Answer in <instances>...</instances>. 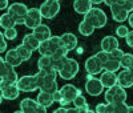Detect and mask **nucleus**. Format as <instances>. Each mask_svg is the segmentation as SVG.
I'll return each instance as SVG.
<instances>
[{"instance_id":"nucleus-20","label":"nucleus","mask_w":133,"mask_h":113,"mask_svg":"<svg viewBox=\"0 0 133 113\" xmlns=\"http://www.w3.org/2000/svg\"><path fill=\"white\" fill-rule=\"evenodd\" d=\"M118 48V40L115 36H105L101 40V49L110 53L113 49Z\"/></svg>"},{"instance_id":"nucleus-27","label":"nucleus","mask_w":133,"mask_h":113,"mask_svg":"<svg viewBox=\"0 0 133 113\" xmlns=\"http://www.w3.org/2000/svg\"><path fill=\"white\" fill-rule=\"evenodd\" d=\"M104 67V71H109V72H117L120 68H121V64L118 60H115V59H109L108 61H105L103 64Z\"/></svg>"},{"instance_id":"nucleus-28","label":"nucleus","mask_w":133,"mask_h":113,"mask_svg":"<svg viewBox=\"0 0 133 113\" xmlns=\"http://www.w3.org/2000/svg\"><path fill=\"white\" fill-rule=\"evenodd\" d=\"M16 51L19 52V55H20V57L23 59V61H27V60H29V59L32 57V52H33V51H31L28 47H25L24 44L17 45Z\"/></svg>"},{"instance_id":"nucleus-50","label":"nucleus","mask_w":133,"mask_h":113,"mask_svg":"<svg viewBox=\"0 0 133 113\" xmlns=\"http://www.w3.org/2000/svg\"><path fill=\"white\" fill-rule=\"evenodd\" d=\"M128 2H129V3H130V4H132V3H133V0H128Z\"/></svg>"},{"instance_id":"nucleus-8","label":"nucleus","mask_w":133,"mask_h":113,"mask_svg":"<svg viewBox=\"0 0 133 113\" xmlns=\"http://www.w3.org/2000/svg\"><path fill=\"white\" fill-rule=\"evenodd\" d=\"M19 112H21V113H45L47 108L43 107L41 104H39L37 100L24 98V100H21V103H20Z\"/></svg>"},{"instance_id":"nucleus-16","label":"nucleus","mask_w":133,"mask_h":113,"mask_svg":"<svg viewBox=\"0 0 133 113\" xmlns=\"http://www.w3.org/2000/svg\"><path fill=\"white\" fill-rule=\"evenodd\" d=\"M117 84L121 85L123 88H125V89L133 87V75L130 73L129 69H124L123 72H120V73H118Z\"/></svg>"},{"instance_id":"nucleus-21","label":"nucleus","mask_w":133,"mask_h":113,"mask_svg":"<svg viewBox=\"0 0 133 113\" xmlns=\"http://www.w3.org/2000/svg\"><path fill=\"white\" fill-rule=\"evenodd\" d=\"M36 100H37V103H39V104H41L43 107H45V108H49V107L55 103L53 93L44 92V90H40L39 95L36 96Z\"/></svg>"},{"instance_id":"nucleus-39","label":"nucleus","mask_w":133,"mask_h":113,"mask_svg":"<svg viewBox=\"0 0 133 113\" xmlns=\"http://www.w3.org/2000/svg\"><path fill=\"white\" fill-rule=\"evenodd\" d=\"M24 25H25V27H28V28H31V29H35V28H36L37 25H40V24H39L37 21L32 20L31 17H28V16H27V17H25V21H24Z\"/></svg>"},{"instance_id":"nucleus-38","label":"nucleus","mask_w":133,"mask_h":113,"mask_svg":"<svg viewBox=\"0 0 133 113\" xmlns=\"http://www.w3.org/2000/svg\"><path fill=\"white\" fill-rule=\"evenodd\" d=\"M5 36H4V33L2 32L0 33V53H4L7 52V41H5Z\"/></svg>"},{"instance_id":"nucleus-18","label":"nucleus","mask_w":133,"mask_h":113,"mask_svg":"<svg viewBox=\"0 0 133 113\" xmlns=\"http://www.w3.org/2000/svg\"><path fill=\"white\" fill-rule=\"evenodd\" d=\"M4 60H5L8 64L14 65V67H19L21 63H23V59L20 57V55H19V52L16 51V48L8 49V51L5 52V55H4Z\"/></svg>"},{"instance_id":"nucleus-17","label":"nucleus","mask_w":133,"mask_h":113,"mask_svg":"<svg viewBox=\"0 0 133 113\" xmlns=\"http://www.w3.org/2000/svg\"><path fill=\"white\" fill-rule=\"evenodd\" d=\"M117 77L118 75H116V72H109V71H104L101 72L100 80H101L104 88H110L117 84Z\"/></svg>"},{"instance_id":"nucleus-6","label":"nucleus","mask_w":133,"mask_h":113,"mask_svg":"<svg viewBox=\"0 0 133 113\" xmlns=\"http://www.w3.org/2000/svg\"><path fill=\"white\" fill-rule=\"evenodd\" d=\"M60 90H61V95H63V100L60 101V105L66 107V108H68V105H71L73 103V100L77 95L81 93V90L79 88H76L75 85H72V84L63 85Z\"/></svg>"},{"instance_id":"nucleus-25","label":"nucleus","mask_w":133,"mask_h":113,"mask_svg":"<svg viewBox=\"0 0 133 113\" xmlns=\"http://www.w3.org/2000/svg\"><path fill=\"white\" fill-rule=\"evenodd\" d=\"M37 67H39V69H47V68L53 67L52 56H44V55H41L40 59L37 60Z\"/></svg>"},{"instance_id":"nucleus-23","label":"nucleus","mask_w":133,"mask_h":113,"mask_svg":"<svg viewBox=\"0 0 133 113\" xmlns=\"http://www.w3.org/2000/svg\"><path fill=\"white\" fill-rule=\"evenodd\" d=\"M0 25H2L3 29H8V28H14L16 25V21L12 17V15H9L8 12L3 14L2 17H0Z\"/></svg>"},{"instance_id":"nucleus-9","label":"nucleus","mask_w":133,"mask_h":113,"mask_svg":"<svg viewBox=\"0 0 133 113\" xmlns=\"http://www.w3.org/2000/svg\"><path fill=\"white\" fill-rule=\"evenodd\" d=\"M60 11V2H44L41 5H40V12L43 15L44 19H53L59 14Z\"/></svg>"},{"instance_id":"nucleus-49","label":"nucleus","mask_w":133,"mask_h":113,"mask_svg":"<svg viewBox=\"0 0 133 113\" xmlns=\"http://www.w3.org/2000/svg\"><path fill=\"white\" fill-rule=\"evenodd\" d=\"M47 2H60V0H47Z\"/></svg>"},{"instance_id":"nucleus-29","label":"nucleus","mask_w":133,"mask_h":113,"mask_svg":"<svg viewBox=\"0 0 133 113\" xmlns=\"http://www.w3.org/2000/svg\"><path fill=\"white\" fill-rule=\"evenodd\" d=\"M57 89H59V87H57L56 80H55V81H45V83H44V84L40 87V90H44V92H49V93H55Z\"/></svg>"},{"instance_id":"nucleus-3","label":"nucleus","mask_w":133,"mask_h":113,"mask_svg":"<svg viewBox=\"0 0 133 113\" xmlns=\"http://www.w3.org/2000/svg\"><path fill=\"white\" fill-rule=\"evenodd\" d=\"M84 20L88 21L89 24H92L95 28H103L107 24V15L104 14L103 9L100 8H92L88 14L84 15Z\"/></svg>"},{"instance_id":"nucleus-45","label":"nucleus","mask_w":133,"mask_h":113,"mask_svg":"<svg viewBox=\"0 0 133 113\" xmlns=\"http://www.w3.org/2000/svg\"><path fill=\"white\" fill-rule=\"evenodd\" d=\"M128 21H129V25L133 28V11L129 14V17H128Z\"/></svg>"},{"instance_id":"nucleus-36","label":"nucleus","mask_w":133,"mask_h":113,"mask_svg":"<svg viewBox=\"0 0 133 113\" xmlns=\"http://www.w3.org/2000/svg\"><path fill=\"white\" fill-rule=\"evenodd\" d=\"M125 53H124V51L123 49H120V48H116V49H113L112 52L109 53V56H110V59H115V60H121L123 59V56H124Z\"/></svg>"},{"instance_id":"nucleus-34","label":"nucleus","mask_w":133,"mask_h":113,"mask_svg":"<svg viewBox=\"0 0 133 113\" xmlns=\"http://www.w3.org/2000/svg\"><path fill=\"white\" fill-rule=\"evenodd\" d=\"M73 107H76V108H80V107H83V105H85L87 104V98L83 96V93H80V95H77L76 97H75V100H73Z\"/></svg>"},{"instance_id":"nucleus-12","label":"nucleus","mask_w":133,"mask_h":113,"mask_svg":"<svg viewBox=\"0 0 133 113\" xmlns=\"http://www.w3.org/2000/svg\"><path fill=\"white\" fill-rule=\"evenodd\" d=\"M109 8H110L112 17H113L115 21H117V23H124L125 20H128L130 12H129V11H127L125 8H123V5H121L118 2H117L116 4H113V5H110Z\"/></svg>"},{"instance_id":"nucleus-22","label":"nucleus","mask_w":133,"mask_h":113,"mask_svg":"<svg viewBox=\"0 0 133 113\" xmlns=\"http://www.w3.org/2000/svg\"><path fill=\"white\" fill-rule=\"evenodd\" d=\"M40 40L33 35V33H28V35H25L23 37V43L21 44H24L25 47H28L31 51H37L39 47H40Z\"/></svg>"},{"instance_id":"nucleus-26","label":"nucleus","mask_w":133,"mask_h":113,"mask_svg":"<svg viewBox=\"0 0 133 113\" xmlns=\"http://www.w3.org/2000/svg\"><path fill=\"white\" fill-rule=\"evenodd\" d=\"M39 53L40 55H44V56H52L53 55V48L49 43V40H45V41H41L40 43V47H39Z\"/></svg>"},{"instance_id":"nucleus-5","label":"nucleus","mask_w":133,"mask_h":113,"mask_svg":"<svg viewBox=\"0 0 133 113\" xmlns=\"http://www.w3.org/2000/svg\"><path fill=\"white\" fill-rule=\"evenodd\" d=\"M79 69H80L79 63H77L75 59L66 57L64 67L59 71V76L61 78H64V80H71V78H73L77 73H79Z\"/></svg>"},{"instance_id":"nucleus-44","label":"nucleus","mask_w":133,"mask_h":113,"mask_svg":"<svg viewBox=\"0 0 133 113\" xmlns=\"http://www.w3.org/2000/svg\"><path fill=\"white\" fill-rule=\"evenodd\" d=\"M117 2H118V0H105L104 3H105L107 5H109V7H110V5H113V4H116Z\"/></svg>"},{"instance_id":"nucleus-19","label":"nucleus","mask_w":133,"mask_h":113,"mask_svg":"<svg viewBox=\"0 0 133 113\" xmlns=\"http://www.w3.org/2000/svg\"><path fill=\"white\" fill-rule=\"evenodd\" d=\"M61 40L64 43V47L68 49V51H72L77 47V44H79V40H77V36L73 35L71 32H66V33H63L61 35Z\"/></svg>"},{"instance_id":"nucleus-11","label":"nucleus","mask_w":133,"mask_h":113,"mask_svg":"<svg viewBox=\"0 0 133 113\" xmlns=\"http://www.w3.org/2000/svg\"><path fill=\"white\" fill-rule=\"evenodd\" d=\"M85 71L88 72V75H93V76L95 75H100L104 71L103 63L98 60V57L96 55L87 59V61H85Z\"/></svg>"},{"instance_id":"nucleus-1","label":"nucleus","mask_w":133,"mask_h":113,"mask_svg":"<svg viewBox=\"0 0 133 113\" xmlns=\"http://www.w3.org/2000/svg\"><path fill=\"white\" fill-rule=\"evenodd\" d=\"M14 65L8 64L4 57L0 59V85H9V84H16L19 80V76L14 69Z\"/></svg>"},{"instance_id":"nucleus-40","label":"nucleus","mask_w":133,"mask_h":113,"mask_svg":"<svg viewBox=\"0 0 133 113\" xmlns=\"http://www.w3.org/2000/svg\"><path fill=\"white\" fill-rule=\"evenodd\" d=\"M125 41H127V44L129 45L130 48H133V31H129V33L125 37Z\"/></svg>"},{"instance_id":"nucleus-4","label":"nucleus","mask_w":133,"mask_h":113,"mask_svg":"<svg viewBox=\"0 0 133 113\" xmlns=\"http://www.w3.org/2000/svg\"><path fill=\"white\" fill-rule=\"evenodd\" d=\"M28 11H29V8L23 3H14L8 7V14L12 15V17L16 21V25L24 24L25 17L28 15Z\"/></svg>"},{"instance_id":"nucleus-24","label":"nucleus","mask_w":133,"mask_h":113,"mask_svg":"<svg viewBox=\"0 0 133 113\" xmlns=\"http://www.w3.org/2000/svg\"><path fill=\"white\" fill-rule=\"evenodd\" d=\"M95 27L92 25V24H89L88 21H85V20H83L80 24H79V32L81 33L83 36H91L92 33L95 32Z\"/></svg>"},{"instance_id":"nucleus-43","label":"nucleus","mask_w":133,"mask_h":113,"mask_svg":"<svg viewBox=\"0 0 133 113\" xmlns=\"http://www.w3.org/2000/svg\"><path fill=\"white\" fill-rule=\"evenodd\" d=\"M55 113H68V108L60 105V108H57L56 110H55Z\"/></svg>"},{"instance_id":"nucleus-14","label":"nucleus","mask_w":133,"mask_h":113,"mask_svg":"<svg viewBox=\"0 0 133 113\" xmlns=\"http://www.w3.org/2000/svg\"><path fill=\"white\" fill-rule=\"evenodd\" d=\"M92 8H93V4L91 0H75L73 2V9L83 16L89 12Z\"/></svg>"},{"instance_id":"nucleus-2","label":"nucleus","mask_w":133,"mask_h":113,"mask_svg":"<svg viewBox=\"0 0 133 113\" xmlns=\"http://www.w3.org/2000/svg\"><path fill=\"white\" fill-rule=\"evenodd\" d=\"M104 97L107 100V103L116 104V103H125L128 96H127V92H125V88L116 84V85L110 87L105 90Z\"/></svg>"},{"instance_id":"nucleus-32","label":"nucleus","mask_w":133,"mask_h":113,"mask_svg":"<svg viewBox=\"0 0 133 113\" xmlns=\"http://www.w3.org/2000/svg\"><path fill=\"white\" fill-rule=\"evenodd\" d=\"M68 49H66L64 45L63 47H60V48H57L56 51H55V53L52 55V60L53 61H56V60H61V59H64V57H66V55H68Z\"/></svg>"},{"instance_id":"nucleus-41","label":"nucleus","mask_w":133,"mask_h":113,"mask_svg":"<svg viewBox=\"0 0 133 113\" xmlns=\"http://www.w3.org/2000/svg\"><path fill=\"white\" fill-rule=\"evenodd\" d=\"M53 98H55V103H60V101L63 100V95H61V90L57 89L56 92L53 93Z\"/></svg>"},{"instance_id":"nucleus-48","label":"nucleus","mask_w":133,"mask_h":113,"mask_svg":"<svg viewBox=\"0 0 133 113\" xmlns=\"http://www.w3.org/2000/svg\"><path fill=\"white\" fill-rule=\"evenodd\" d=\"M129 71H130V73L133 75V67H130V68H129Z\"/></svg>"},{"instance_id":"nucleus-35","label":"nucleus","mask_w":133,"mask_h":113,"mask_svg":"<svg viewBox=\"0 0 133 113\" xmlns=\"http://www.w3.org/2000/svg\"><path fill=\"white\" fill-rule=\"evenodd\" d=\"M128 33H129V29H128L127 25L121 24V25H118V27L116 28V35H117L118 37H124V39H125Z\"/></svg>"},{"instance_id":"nucleus-46","label":"nucleus","mask_w":133,"mask_h":113,"mask_svg":"<svg viewBox=\"0 0 133 113\" xmlns=\"http://www.w3.org/2000/svg\"><path fill=\"white\" fill-rule=\"evenodd\" d=\"M92 2V4H101V3H104L105 0H91Z\"/></svg>"},{"instance_id":"nucleus-10","label":"nucleus","mask_w":133,"mask_h":113,"mask_svg":"<svg viewBox=\"0 0 133 113\" xmlns=\"http://www.w3.org/2000/svg\"><path fill=\"white\" fill-rule=\"evenodd\" d=\"M16 84H17V87H19V89L21 90V92H27V93L39 89L35 75L33 76H21Z\"/></svg>"},{"instance_id":"nucleus-13","label":"nucleus","mask_w":133,"mask_h":113,"mask_svg":"<svg viewBox=\"0 0 133 113\" xmlns=\"http://www.w3.org/2000/svg\"><path fill=\"white\" fill-rule=\"evenodd\" d=\"M0 92H2V98L4 100H15L19 97L21 90L19 89L17 84H9V85H0Z\"/></svg>"},{"instance_id":"nucleus-15","label":"nucleus","mask_w":133,"mask_h":113,"mask_svg":"<svg viewBox=\"0 0 133 113\" xmlns=\"http://www.w3.org/2000/svg\"><path fill=\"white\" fill-rule=\"evenodd\" d=\"M33 32V35H35L40 41H45V40H49L51 37H52V35H51V28L48 27V25H45V24H41L40 25H37L35 29H32Z\"/></svg>"},{"instance_id":"nucleus-30","label":"nucleus","mask_w":133,"mask_h":113,"mask_svg":"<svg viewBox=\"0 0 133 113\" xmlns=\"http://www.w3.org/2000/svg\"><path fill=\"white\" fill-rule=\"evenodd\" d=\"M27 16H28V17H31L32 20L37 21L39 24H41V20L44 19V17H43V15H41V12H40V8H29L28 15H27Z\"/></svg>"},{"instance_id":"nucleus-33","label":"nucleus","mask_w":133,"mask_h":113,"mask_svg":"<svg viewBox=\"0 0 133 113\" xmlns=\"http://www.w3.org/2000/svg\"><path fill=\"white\" fill-rule=\"evenodd\" d=\"M4 36H5V39L7 40H15L16 39V36H17V31H16V28L14 27V28H8V29H4Z\"/></svg>"},{"instance_id":"nucleus-37","label":"nucleus","mask_w":133,"mask_h":113,"mask_svg":"<svg viewBox=\"0 0 133 113\" xmlns=\"http://www.w3.org/2000/svg\"><path fill=\"white\" fill-rule=\"evenodd\" d=\"M96 56H97V57H98V60L101 61L103 64H104L105 61H108V60L110 59L109 53H108V52H105V51H103V49L100 51V52H97V53H96Z\"/></svg>"},{"instance_id":"nucleus-42","label":"nucleus","mask_w":133,"mask_h":113,"mask_svg":"<svg viewBox=\"0 0 133 113\" xmlns=\"http://www.w3.org/2000/svg\"><path fill=\"white\" fill-rule=\"evenodd\" d=\"M8 0H0V9L4 11L5 8H8Z\"/></svg>"},{"instance_id":"nucleus-31","label":"nucleus","mask_w":133,"mask_h":113,"mask_svg":"<svg viewBox=\"0 0 133 113\" xmlns=\"http://www.w3.org/2000/svg\"><path fill=\"white\" fill-rule=\"evenodd\" d=\"M120 64L124 69H129L130 67H133V55L132 53H125L123 56V59L120 60Z\"/></svg>"},{"instance_id":"nucleus-7","label":"nucleus","mask_w":133,"mask_h":113,"mask_svg":"<svg viewBox=\"0 0 133 113\" xmlns=\"http://www.w3.org/2000/svg\"><path fill=\"white\" fill-rule=\"evenodd\" d=\"M85 90L89 96H100L104 92V85L100 78H96L93 75H88L85 81Z\"/></svg>"},{"instance_id":"nucleus-47","label":"nucleus","mask_w":133,"mask_h":113,"mask_svg":"<svg viewBox=\"0 0 133 113\" xmlns=\"http://www.w3.org/2000/svg\"><path fill=\"white\" fill-rule=\"evenodd\" d=\"M128 113H133V107H129V109H128Z\"/></svg>"}]
</instances>
